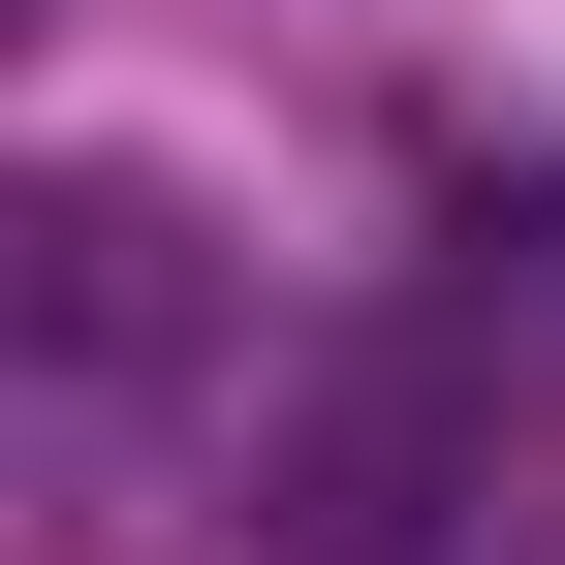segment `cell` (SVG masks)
<instances>
[{"label": "cell", "mask_w": 565, "mask_h": 565, "mask_svg": "<svg viewBox=\"0 0 565 565\" xmlns=\"http://www.w3.org/2000/svg\"><path fill=\"white\" fill-rule=\"evenodd\" d=\"M534 503V440H503V377H471V315L408 282V315H345V345H282L252 377V565H503Z\"/></svg>", "instance_id": "cell-1"}, {"label": "cell", "mask_w": 565, "mask_h": 565, "mask_svg": "<svg viewBox=\"0 0 565 565\" xmlns=\"http://www.w3.org/2000/svg\"><path fill=\"white\" fill-rule=\"evenodd\" d=\"M0 345H32V440H63V471H126L189 377H221V252H189V189L32 158V221H0Z\"/></svg>", "instance_id": "cell-2"}]
</instances>
